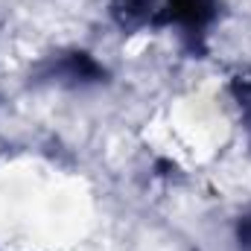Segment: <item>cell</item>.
I'll use <instances>...</instances> for the list:
<instances>
[{
	"label": "cell",
	"instance_id": "277c9868",
	"mask_svg": "<svg viewBox=\"0 0 251 251\" xmlns=\"http://www.w3.org/2000/svg\"><path fill=\"white\" fill-rule=\"evenodd\" d=\"M237 243H240L243 251H251V210L243 213L240 222H237Z\"/></svg>",
	"mask_w": 251,
	"mask_h": 251
},
{
	"label": "cell",
	"instance_id": "7a4b0ae2",
	"mask_svg": "<svg viewBox=\"0 0 251 251\" xmlns=\"http://www.w3.org/2000/svg\"><path fill=\"white\" fill-rule=\"evenodd\" d=\"M35 76L59 88H88V85L105 82V67L85 50H70V53L50 56L44 64H38Z\"/></svg>",
	"mask_w": 251,
	"mask_h": 251
},
{
	"label": "cell",
	"instance_id": "6da1fadb",
	"mask_svg": "<svg viewBox=\"0 0 251 251\" xmlns=\"http://www.w3.org/2000/svg\"><path fill=\"white\" fill-rule=\"evenodd\" d=\"M108 12L126 32L176 26L199 44L219 15V0H108Z\"/></svg>",
	"mask_w": 251,
	"mask_h": 251
},
{
	"label": "cell",
	"instance_id": "3957f363",
	"mask_svg": "<svg viewBox=\"0 0 251 251\" xmlns=\"http://www.w3.org/2000/svg\"><path fill=\"white\" fill-rule=\"evenodd\" d=\"M231 97L240 108V117H243V126L251 137V73H243V76H234L231 82Z\"/></svg>",
	"mask_w": 251,
	"mask_h": 251
}]
</instances>
